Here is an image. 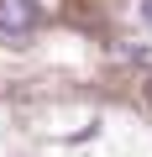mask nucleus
I'll list each match as a JSON object with an SVG mask.
<instances>
[{
  "instance_id": "f257e3e1",
  "label": "nucleus",
  "mask_w": 152,
  "mask_h": 157,
  "mask_svg": "<svg viewBox=\"0 0 152 157\" xmlns=\"http://www.w3.org/2000/svg\"><path fill=\"white\" fill-rule=\"evenodd\" d=\"M37 21H42L37 0H0V32L26 37V32H37Z\"/></svg>"
},
{
  "instance_id": "f03ea898",
  "label": "nucleus",
  "mask_w": 152,
  "mask_h": 157,
  "mask_svg": "<svg viewBox=\"0 0 152 157\" xmlns=\"http://www.w3.org/2000/svg\"><path fill=\"white\" fill-rule=\"evenodd\" d=\"M136 11H142V21L152 26V0H142V6H136Z\"/></svg>"
}]
</instances>
